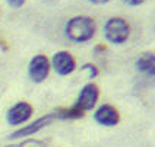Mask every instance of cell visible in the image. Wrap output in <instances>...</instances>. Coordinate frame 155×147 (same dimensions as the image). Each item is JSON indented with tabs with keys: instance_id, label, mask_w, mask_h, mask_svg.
I'll list each match as a JSON object with an SVG mask.
<instances>
[{
	"instance_id": "1",
	"label": "cell",
	"mask_w": 155,
	"mask_h": 147,
	"mask_svg": "<svg viewBox=\"0 0 155 147\" xmlns=\"http://www.w3.org/2000/svg\"><path fill=\"white\" fill-rule=\"evenodd\" d=\"M97 25L95 20L89 16H75L68 20L64 26V35L66 38L76 44L88 42L94 38Z\"/></svg>"
},
{
	"instance_id": "2",
	"label": "cell",
	"mask_w": 155,
	"mask_h": 147,
	"mask_svg": "<svg viewBox=\"0 0 155 147\" xmlns=\"http://www.w3.org/2000/svg\"><path fill=\"white\" fill-rule=\"evenodd\" d=\"M130 35V25L123 17H110L104 23V38L110 44L120 45L126 42Z\"/></svg>"
},
{
	"instance_id": "3",
	"label": "cell",
	"mask_w": 155,
	"mask_h": 147,
	"mask_svg": "<svg viewBox=\"0 0 155 147\" xmlns=\"http://www.w3.org/2000/svg\"><path fill=\"white\" fill-rule=\"evenodd\" d=\"M98 98H100V89H98V86L95 83L89 82L81 89V92H79V95L76 98V102H75L73 106L81 109L82 112L91 111L98 102Z\"/></svg>"
},
{
	"instance_id": "4",
	"label": "cell",
	"mask_w": 155,
	"mask_h": 147,
	"mask_svg": "<svg viewBox=\"0 0 155 147\" xmlns=\"http://www.w3.org/2000/svg\"><path fill=\"white\" fill-rule=\"evenodd\" d=\"M50 73V61L48 58L38 54L34 55V58H31L29 64H28V76L34 83H43L45 79L48 77Z\"/></svg>"
},
{
	"instance_id": "5",
	"label": "cell",
	"mask_w": 155,
	"mask_h": 147,
	"mask_svg": "<svg viewBox=\"0 0 155 147\" xmlns=\"http://www.w3.org/2000/svg\"><path fill=\"white\" fill-rule=\"evenodd\" d=\"M53 121H54L53 112L47 114V115H44V117L37 118L34 122H31V124H28V125H24V127L15 130L13 133H10L8 139L16 140V139H22V137H29V136H32V134H37L38 131H41L43 128H45V127H48Z\"/></svg>"
},
{
	"instance_id": "6",
	"label": "cell",
	"mask_w": 155,
	"mask_h": 147,
	"mask_svg": "<svg viewBox=\"0 0 155 147\" xmlns=\"http://www.w3.org/2000/svg\"><path fill=\"white\" fill-rule=\"evenodd\" d=\"M34 114V108L32 105L25 102V101H21L16 102L6 114V121L9 125H21V124H25Z\"/></svg>"
},
{
	"instance_id": "7",
	"label": "cell",
	"mask_w": 155,
	"mask_h": 147,
	"mask_svg": "<svg viewBox=\"0 0 155 147\" xmlns=\"http://www.w3.org/2000/svg\"><path fill=\"white\" fill-rule=\"evenodd\" d=\"M59 76H69L76 70V61L68 51H57L51 58V66Z\"/></svg>"
},
{
	"instance_id": "8",
	"label": "cell",
	"mask_w": 155,
	"mask_h": 147,
	"mask_svg": "<svg viewBox=\"0 0 155 147\" xmlns=\"http://www.w3.org/2000/svg\"><path fill=\"white\" fill-rule=\"evenodd\" d=\"M94 121L103 127H114L120 121V114L113 105L103 104L95 109Z\"/></svg>"
},
{
	"instance_id": "9",
	"label": "cell",
	"mask_w": 155,
	"mask_h": 147,
	"mask_svg": "<svg viewBox=\"0 0 155 147\" xmlns=\"http://www.w3.org/2000/svg\"><path fill=\"white\" fill-rule=\"evenodd\" d=\"M136 69L148 76L154 77L155 74V54L154 52H143L136 60Z\"/></svg>"
},
{
	"instance_id": "10",
	"label": "cell",
	"mask_w": 155,
	"mask_h": 147,
	"mask_svg": "<svg viewBox=\"0 0 155 147\" xmlns=\"http://www.w3.org/2000/svg\"><path fill=\"white\" fill-rule=\"evenodd\" d=\"M54 120H61V121H68V120H79V118H84L85 112H82L81 109H78L75 106H70V108H57L54 109Z\"/></svg>"
},
{
	"instance_id": "11",
	"label": "cell",
	"mask_w": 155,
	"mask_h": 147,
	"mask_svg": "<svg viewBox=\"0 0 155 147\" xmlns=\"http://www.w3.org/2000/svg\"><path fill=\"white\" fill-rule=\"evenodd\" d=\"M5 147H45L41 140H35V139H28V140H24L21 143H15V144H9V146H5Z\"/></svg>"
},
{
	"instance_id": "12",
	"label": "cell",
	"mask_w": 155,
	"mask_h": 147,
	"mask_svg": "<svg viewBox=\"0 0 155 147\" xmlns=\"http://www.w3.org/2000/svg\"><path fill=\"white\" fill-rule=\"evenodd\" d=\"M81 70H86V71L89 73V79H94V77H97V76L100 74L98 67H97L95 64H92V63H85V64L81 67Z\"/></svg>"
},
{
	"instance_id": "13",
	"label": "cell",
	"mask_w": 155,
	"mask_h": 147,
	"mask_svg": "<svg viewBox=\"0 0 155 147\" xmlns=\"http://www.w3.org/2000/svg\"><path fill=\"white\" fill-rule=\"evenodd\" d=\"M25 2L26 0H6V3H8L10 8H13V9L22 8V6L25 5Z\"/></svg>"
},
{
	"instance_id": "14",
	"label": "cell",
	"mask_w": 155,
	"mask_h": 147,
	"mask_svg": "<svg viewBox=\"0 0 155 147\" xmlns=\"http://www.w3.org/2000/svg\"><path fill=\"white\" fill-rule=\"evenodd\" d=\"M126 5H129V6H139V5H142L145 0H123Z\"/></svg>"
},
{
	"instance_id": "15",
	"label": "cell",
	"mask_w": 155,
	"mask_h": 147,
	"mask_svg": "<svg viewBox=\"0 0 155 147\" xmlns=\"http://www.w3.org/2000/svg\"><path fill=\"white\" fill-rule=\"evenodd\" d=\"M88 2L92 5H104V3H108L110 0H88Z\"/></svg>"
},
{
	"instance_id": "16",
	"label": "cell",
	"mask_w": 155,
	"mask_h": 147,
	"mask_svg": "<svg viewBox=\"0 0 155 147\" xmlns=\"http://www.w3.org/2000/svg\"><path fill=\"white\" fill-rule=\"evenodd\" d=\"M104 50H105V47H104V45H98V47H95L94 51L98 52V51H104Z\"/></svg>"
}]
</instances>
